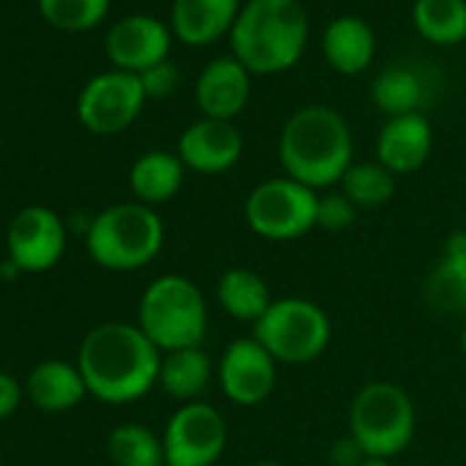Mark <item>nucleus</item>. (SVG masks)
<instances>
[{"instance_id": "nucleus-1", "label": "nucleus", "mask_w": 466, "mask_h": 466, "mask_svg": "<svg viewBox=\"0 0 466 466\" xmlns=\"http://www.w3.org/2000/svg\"><path fill=\"white\" fill-rule=\"evenodd\" d=\"M162 351L146 338L137 324L107 321L94 327L77 354V368L88 395L102 403L140 400L159 381Z\"/></svg>"}, {"instance_id": "nucleus-2", "label": "nucleus", "mask_w": 466, "mask_h": 466, "mask_svg": "<svg viewBox=\"0 0 466 466\" xmlns=\"http://www.w3.org/2000/svg\"><path fill=\"white\" fill-rule=\"evenodd\" d=\"M278 157L289 178L316 192L340 184L354 162L349 121L327 105L302 107L283 124Z\"/></svg>"}, {"instance_id": "nucleus-3", "label": "nucleus", "mask_w": 466, "mask_h": 466, "mask_svg": "<svg viewBox=\"0 0 466 466\" xmlns=\"http://www.w3.org/2000/svg\"><path fill=\"white\" fill-rule=\"evenodd\" d=\"M310 20L299 0H248L230 28V56L250 75H280L299 64Z\"/></svg>"}, {"instance_id": "nucleus-4", "label": "nucleus", "mask_w": 466, "mask_h": 466, "mask_svg": "<svg viewBox=\"0 0 466 466\" xmlns=\"http://www.w3.org/2000/svg\"><path fill=\"white\" fill-rule=\"evenodd\" d=\"M165 245V222L157 208L127 200L99 211L86 230L88 256L107 272H137Z\"/></svg>"}, {"instance_id": "nucleus-5", "label": "nucleus", "mask_w": 466, "mask_h": 466, "mask_svg": "<svg viewBox=\"0 0 466 466\" xmlns=\"http://www.w3.org/2000/svg\"><path fill=\"white\" fill-rule=\"evenodd\" d=\"M137 327L162 351L195 349L208 329V308L200 289L181 275H162L148 283L137 305Z\"/></svg>"}, {"instance_id": "nucleus-6", "label": "nucleus", "mask_w": 466, "mask_h": 466, "mask_svg": "<svg viewBox=\"0 0 466 466\" xmlns=\"http://www.w3.org/2000/svg\"><path fill=\"white\" fill-rule=\"evenodd\" d=\"M414 428V403L392 381L365 384L349 406V436L368 458H395L411 444Z\"/></svg>"}, {"instance_id": "nucleus-7", "label": "nucleus", "mask_w": 466, "mask_h": 466, "mask_svg": "<svg viewBox=\"0 0 466 466\" xmlns=\"http://www.w3.org/2000/svg\"><path fill=\"white\" fill-rule=\"evenodd\" d=\"M253 338L278 360V365H308L319 360L332 340V321L310 299H275L253 324Z\"/></svg>"}, {"instance_id": "nucleus-8", "label": "nucleus", "mask_w": 466, "mask_h": 466, "mask_svg": "<svg viewBox=\"0 0 466 466\" xmlns=\"http://www.w3.org/2000/svg\"><path fill=\"white\" fill-rule=\"evenodd\" d=\"M319 192L289 178H267L245 200L250 230L269 242H291L316 228Z\"/></svg>"}, {"instance_id": "nucleus-9", "label": "nucleus", "mask_w": 466, "mask_h": 466, "mask_svg": "<svg viewBox=\"0 0 466 466\" xmlns=\"http://www.w3.org/2000/svg\"><path fill=\"white\" fill-rule=\"evenodd\" d=\"M146 99L140 75L110 69L83 86L77 96V118L94 135H118L137 121Z\"/></svg>"}, {"instance_id": "nucleus-10", "label": "nucleus", "mask_w": 466, "mask_h": 466, "mask_svg": "<svg viewBox=\"0 0 466 466\" xmlns=\"http://www.w3.org/2000/svg\"><path fill=\"white\" fill-rule=\"evenodd\" d=\"M162 444L167 466H214L225 452L228 425L211 403H181L165 425Z\"/></svg>"}, {"instance_id": "nucleus-11", "label": "nucleus", "mask_w": 466, "mask_h": 466, "mask_svg": "<svg viewBox=\"0 0 466 466\" xmlns=\"http://www.w3.org/2000/svg\"><path fill=\"white\" fill-rule=\"evenodd\" d=\"M6 250L23 275L47 272L64 258L66 225L47 206H25L6 228Z\"/></svg>"}, {"instance_id": "nucleus-12", "label": "nucleus", "mask_w": 466, "mask_h": 466, "mask_svg": "<svg viewBox=\"0 0 466 466\" xmlns=\"http://www.w3.org/2000/svg\"><path fill=\"white\" fill-rule=\"evenodd\" d=\"M217 381L230 403L258 406L275 390L278 360L253 335L237 338L217 362Z\"/></svg>"}, {"instance_id": "nucleus-13", "label": "nucleus", "mask_w": 466, "mask_h": 466, "mask_svg": "<svg viewBox=\"0 0 466 466\" xmlns=\"http://www.w3.org/2000/svg\"><path fill=\"white\" fill-rule=\"evenodd\" d=\"M173 31L151 15H129L118 20L105 36V53L113 69L143 75L167 61Z\"/></svg>"}, {"instance_id": "nucleus-14", "label": "nucleus", "mask_w": 466, "mask_h": 466, "mask_svg": "<svg viewBox=\"0 0 466 466\" xmlns=\"http://www.w3.org/2000/svg\"><path fill=\"white\" fill-rule=\"evenodd\" d=\"M178 159L187 170L217 176L237 167L245 154V137L233 121L198 118L178 137Z\"/></svg>"}, {"instance_id": "nucleus-15", "label": "nucleus", "mask_w": 466, "mask_h": 466, "mask_svg": "<svg viewBox=\"0 0 466 466\" xmlns=\"http://www.w3.org/2000/svg\"><path fill=\"white\" fill-rule=\"evenodd\" d=\"M250 102V72L233 58L222 56L206 64L195 83V105L203 118L233 121Z\"/></svg>"}, {"instance_id": "nucleus-16", "label": "nucleus", "mask_w": 466, "mask_h": 466, "mask_svg": "<svg viewBox=\"0 0 466 466\" xmlns=\"http://www.w3.org/2000/svg\"><path fill=\"white\" fill-rule=\"evenodd\" d=\"M433 151V129L422 113L395 116L379 129L376 162H381L395 176H409L420 170Z\"/></svg>"}, {"instance_id": "nucleus-17", "label": "nucleus", "mask_w": 466, "mask_h": 466, "mask_svg": "<svg viewBox=\"0 0 466 466\" xmlns=\"http://www.w3.org/2000/svg\"><path fill=\"white\" fill-rule=\"evenodd\" d=\"M242 12V0H173L170 31L187 47H208L219 42Z\"/></svg>"}, {"instance_id": "nucleus-18", "label": "nucleus", "mask_w": 466, "mask_h": 466, "mask_svg": "<svg viewBox=\"0 0 466 466\" xmlns=\"http://www.w3.org/2000/svg\"><path fill=\"white\" fill-rule=\"evenodd\" d=\"M425 302L441 316H466V230L447 237L425 280Z\"/></svg>"}, {"instance_id": "nucleus-19", "label": "nucleus", "mask_w": 466, "mask_h": 466, "mask_svg": "<svg viewBox=\"0 0 466 466\" xmlns=\"http://www.w3.org/2000/svg\"><path fill=\"white\" fill-rule=\"evenodd\" d=\"M327 64L340 75H362L376 56V34L360 17H338L321 36Z\"/></svg>"}, {"instance_id": "nucleus-20", "label": "nucleus", "mask_w": 466, "mask_h": 466, "mask_svg": "<svg viewBox=\"0 0 466 466\" xmlns=\"http://www.w3.org/2000/svg\"><path fill=\"white\" fill-rule=\"evenodd\" d=\"M25 395L42 411H69L88 395V387L77 365L66 360H45L28 373Z\"/></svg>"}, {"instance_id": "nucleus-21", "label": "nucleus", "mask_w": 466, "mask_h": 466, "mask_svg": "<svg viewBox=\"0 0 466 466\" xmlns=\"http://www.w3.org/2000/svg\"><path fill=\"white\" fill-rule=\"evenodd\" d=\"M184 176H187V167L178 159V154L146 151L135 159L129 170V189L137 203L157 208L178 195V189L184 187Z\"/></svg>"}, {"instance_id": "nucleus-22", "label": "nucleus", "mask_w": 466, "mask_h": 466, "mask_svg": "<svg viewBox=\"0 0 466 466\" xmlns=\"http://www.w3.org/2000/svg\"><path fill=\"white\" fill-rule=\"evenodd\" d=\"M217 376V368L211 365L208 354L195 346V349H178L162 354L159 365V387L178 403H192L200 400V395L208 390L211 379Z\"/></svg>"}, {"instance_id": "nucleus-23", "label": "nucleus", "mask_w": 466, "mask_h": 466, "mask_svg": "<svg viewBox=\"0 0 466 466\" xmlns=\"http://www.w3.org/2000/svg\"><path fill=\"white\" fill-rule=\"evenodd\" d=\"M217 302L230 319L256 324L275 299L269 283L258 272L248 267H233L222 272L217 280Z\"/></svg>"}, {"instance_id": "nucleus-24", "label": "nucleus", "mask_w": 466, "mask_h": 466, "mask_svg": "<svg viewBox=\"0 0 466 466\" xmlns=\"http://www.w3.org/2000/svg\"><path fill=\"white\" fill-rule=\"evenodd\" d=\"M411 23L431 45H461L466 39V0H414Z\"/></svg>"}, {"instance_id": "nucleus-25", "label": "nucleus", "mask_w": 466, "mask_h": 466, "mask_svg": "<svg viewBox=\"0 0 466 466\" xmlns=\"http://www.w3.org/2000/svg\"><path fill=\"white\" fill-rule=\"evenodd\" d=\"M107 455L116 466H165L162 436L137 422H124L110 431Z\"/></svg>"}, {"instance_id": "nucleus-26", "label": "nucleus", "mask_w": 466, "mask_h": 466, "mask_svg": "<svg viewBox=\"0 0 466 466\" xmlns=\"http://www.w3.org/2000/svg\"><path fill=\"white\" fill-rule=\"evenodd\" d=\"M398 176L390 173L381 162H351L340 178V192L357 208H381L395 195Z\"/></svg>"}, {"instance_id": "nucleus-27", "label": "nucleus", "mask_w": 466, "mask_h": 466, "mask_svg": "<svg viewBox=\"0 0 466 466\" xmlns=\"http://www.w3.org/2000/svg\"><path fill=\"white\" fill-rule=\"evenodd\" d=\"M422 80L417 77V72L406 69V66H390L384 69L370 88L373 105L387 116H409V113H420V102H422Z\"/></svg>"}, {"instance_id": "nucleus-28", "label": "nucleus", "mask_w": 466, "mask_h": 466, "mask_svg": "<svg viewBox=\"0 0 466 466\" xmlns=\"http://www.w3.org/2000/svg\"><path fill=\"white\" fill-rule=\"evenodd\" d=\"M36 4L45 23L64 34L91 31L110 12V0H36Z\"/></svg>"}, {"instance_id": "nucleus-29", "label": "nucleus", "mask_w": 466, "mask_h": 466, "mask_svg": "<svg viewBox=\"0 0 466 466\" xmlns=\"http://www.w3.org/2000/svg\"><path fill=\"white\" fill-rule=\"evenodd\" d=\"M357 211L360 208L343 192H324L319 195V206H316V228L327 233H340L354 225Z\"/></svg>"}, {"instance_id": "nucleus-30", "label": "nucleus", "mask_w": 466, "mask_h": 466, "mask_svg": "<svg viewBox=\"0 0 466 466\" xmlns=\"http://www.w3.org/2000/svg\"><path fill=\"white\" fill-rule=\"evenodd\" d=\"M178 80H181V75H178L176 64H170V61H162V64H157V66H151L148 72L140 75V83H143V91H146L148 99L170 96L176 91Z\"/></svg>"}, {"instance_id": "nucleus-31", "label": "nucleus", "mask_w": 466, "mask_h": 466, "mask_svg": "<svg viewBox=\"0 0 466 466\" xmlns=\"http://www.w3.org/2000/svg\"><path fill=\"white\" fill-rule=\"evenodd\" d=\"M23 392H25V390L20 387V381H17L15 376H9V373L0 370V420L12 417V414L20 409Z\"/></svg>"}, {"instance_id": "nucleus-32", "label": "nucleus", "mask_w": 466, "mask_h": 466, "mask_svg": "<svg viewBox=\"0 0 466 466\" xmlns=\"http://www.w3.org/2000/svg\"><path fill=\"white\" fill-rule=\"evenodd\" d=\"M368 455L362 452V447L354 441V436H343L332 444L329 450V461L335 466H360Z\"/></svg>"}, {"instance_id": "nucleus-33", "label": "nucleus", "mask_w": 466, "mask_h": 466, "mask_svg": "<svg viewBox=\"0 0 466 466\" xmlns=\"http://www.w3.org/2000/svg\"><path fill=\"white\" fill-rule=\"evenodd\" d=\"M23 275V269L6 256V261H0V278H4V280H15V278H20Z\"/></svg>"}, {"instance_id": "nucleus-34", "label": "nucleus", "mask_w": 466, "mask_h": 466, "mask_svg": "<svg viewBox=\"0 0 466 466\" xmlns=\"http://www.w3.org/2000/svg\"><path fill=\"white\" fill-rule=\"evenodd\" d=\"M360 466H395V463H390L387 458H365Z\"/></svg>"}, {"instance_id": "nucleus-35", "label": "nucleus", "mask_w": 466, "mask_h": 466, "mask_svg": "<svg viewBox=\"0 0 466 466\" xmlns=\"http://www.w3.org/2000/svg\"><path fill=\"white\" fill-rule=\"evenodd\" d=\"M250 466H286V463H280V461H256Z\"/></svg>"}, {"instance_id": "nucleus-36", "label": "nucleus", "mask_w": 466, "mask_h": 466, "mask_svg": "<svg viewBox=\"0 0 466 466\" xmlns=\"http://www.w3.org/2000/svg\"><path fill=\"white\" fill-rule=\"evenodd\" d=\"M461 349H463V357H466V324H463V335H461Z\"/></svg>"}, {"instance_id": "nucleus-37", "label": "nucleus", "mask_w": 466, "mask_h": 466, "mask_svg": "<svg viewBox=\"0 0 466 466\" xmlns=\"http://www.w3.org/2000/svg\"><path fill=\"white\" fill-rule=\"evenodd\" d=\"M214 466H219V463H214Z\"/></svg>"}]
</instances>
